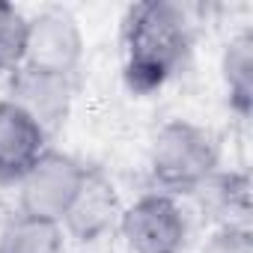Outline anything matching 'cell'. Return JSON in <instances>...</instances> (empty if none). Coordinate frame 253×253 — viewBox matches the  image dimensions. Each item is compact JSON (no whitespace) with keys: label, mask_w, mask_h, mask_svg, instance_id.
<instances>
[{"label":"cell","mask_w":253,"mask_h":253,"mask_svg":"<svg viewBox=\"0 0 253 253\" xmlns=\"http://www.w3.org/2000/svg\"><path fill=\"white\" fill-rule=\"evenodd\" d=\"M125 84L131 92H152L164 86L191 54V21L170 0L134 3L122 24Z\"/></svg>","instance_id":"6da1fadb"},{"label":"cell","mask_w":253,"mask_h":253,"mask_svg":"<svg viewBox=\"0 0 253 253\" xmlns=\"http://www.w3.org/2000/svg\"><path fill=\"white\" fill-rule=\"evenodd\" d=\"M220 164V143L206 125L170 119L149 143V173L161 194L179 197L206 188Z\"/></svg>","instance_id":"7a4b0ae2"},{"label":"cell","mask_w":253,"mask_h":253,"mask_svg":"<svg viewBox=\"0 0 253 253\" xmlns=\"http://www.w3.org/2000/svg\"><path fill=\"white\" fill-rule=\"evenodd\" d=\"M86 179V167L66 152L45 149L42 158L18 179V214L48 223H63L72 209L81 185Z\"/></svg>","instance_id":"3957f363"},{"label":"cell","mask_w":253,"mask_h":253,"mask_svg":"<svg viewBox=\"0 0 253 253\" xmlns=\"http://www.w3.org/2000/svg\"><path fill=\"white\" fill-rule=\"evenodd\" d=\"M116 229L128 253H182L188 238V217L176 197L152 191L122 209Z\"/></svg>","instance_id":"277c9868"},{"label":"cell","mask_w":253,"mask_h":253,"mask_svg":"<svg viewBox=\"0 0 253 253\" xmlns=\"http://www.w3.org/2000/svg\"><path fill=\"white\" fill-rule=\"evenodd\" d=\"M84 60V30L69 9H42L27 18L24 66L30 72L72 78Z\"/></svg>","instance_id":"5b68a950"},{"label":"cell","mask_w":253,"mask_h":253,"mask_svg":"<svg viewBox=\"0 0 253 253\" xmlns=\"http://www.w3.org/2000/svg\"><path fill=\"white\" fill-rule=\"evenodd\" d=\"M119 214H122V206L113 182L98 170H86V179L60 226L69 238L92 244L119 226Z\"/></svg>","instance_id":"8992f818"},{"label":"cell","mask_w":253,"mask_h":253,"mask_svg":"<svg viewBox=\"0 0 253 253\" xmlns=\"http://www.w3.org/2000/svg\"><path fill=\"white\" fill-rule=\"evenodd\" d=\"M72 95H75L72 78L42 75L30 69H18L9 78V101L18 104L27 116H33L48 137L69 119Z\"/></svg>","instance_id":"52a82bcc"},{"label":"cell","mask_w":253,"mask_h":253,"mask_svg":"<svg viewBox=\"0 0 253 253\" xmlns=\"http://www.w3.org/2000/svg\"><path fill=\"white\" fill-rule=\"evenodd\" d=\"M48 149V134L9 98L0 101V182H18Z\"/></svg>","instance_id":"ba28073f"},{"label":"cell","mask_w":253,"mask_h":253,"mask_svg":"<svg viewBox=\"0 0 253 253\" xmlns=\"http://www.w3.org/2000/svg\"><path fill=\"white\" fill-rule=\"evenodd\" d=\"M220 78L226 86L229 107L238 116H250L253 110V33H235L220 57Z\"/></svg>","instance_id":"9c48e42d"},{"label":"cell","mask_w":253,"mask_h":253,"mask_svg":"<svg viewBox=\"0 0 253 253\" xmlns=\"http://www.w3.org/2000/svg\"><path fill=\"white\" fill-rule=\"evenodd\" d=\"M0 253H69V235L60 223L15 214L0 229Z\"/></svg>","instance_id":"30bf717a"},{"label":"cell","mask_w":253,"mask_h":253,"mask_svg":"<svg viewBox=\"0 0 253 253\" xmlns=\"http://www.w3.org/2000/svg\"><path fill=\"white\" fill-rule=\"evenodd\" d=\"M27 18L18 6L0 0V75H15L24 66Z\"/></svg>","instance_id":"8fae6325"}]
</instances>
